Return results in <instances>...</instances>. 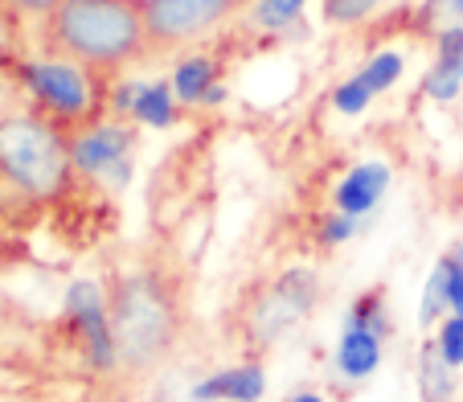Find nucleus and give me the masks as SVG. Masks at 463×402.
<instances>
[{"label":"nucleus","instance_id":"f8f14e48","mask_svg":"<svg viewBox=\"0 0 463 402\" xmlns=\"http://www.w3.org/2000/svg\"><path fill=\"white\" fill-rule=\"evenodd\" d=\"M377 361H382V337L373 329L349 324L341 337V349H336V369L345 378H353V382H361V378H369L377 369Z\"/></svg>","mask_w":463,"mask_h":402},{"label":"nucleus","instance_id":"9b49d317","mask_svg":"<svg viewBox=\"0 0 463 402\" xmlns=\"http://www.w3.org/2000/svg\"><path fill=\"white\" fill-rule=\"evenodd\" d=\"M385 185H390V168L385 165H357L341 185H336V193H333L336 210L361 218V214H369L377 201H382Z\"/></svg>","mask_w":463,"mask_h":402},{"label":"nucleus","instance_id":"1a4fd4ad","mask_svg":"<svg viewBox=\"0 0 463 402\" xmlns=\"http://www.w3.org/2000/svg\"><path fill=\"white\" fill-rule=\"evenodd\" d=\"M176 103L181 99L173 95V82H123L115 107L128 115H136L140 123H152V128H168L176 120Z\"/></svg>","mask_w":463,"mask_h":402},{"label":"nucleus","instance_id":"b1692460","mask_svg":"<svg viewBox=\"0 0 463 402\" xmlns=\"http://www.w3.org/2000/svg\"><path fill=\"white\" fill-rule=\"evenodd\" d=\"M291 402H320V398H316V394H296Z\"/></svg>","mask_w":463,"mask_h":402},{"label":"nucleus","instance_id":"2eb2a0df","mask_svg":"<svg viewBox=\"0 0 463 402\" xmlns=\"http://www.w3.org/2000/svg\"><path fill=\"white\" fill-rule=\"evenodd\" d=\"M307 0H254L250 9H246V17H250L254 29H267V34H275V29H288L291 21L304 13Z\"/></svg>","mask_w":463,"mask_h":402},{"label":"nucleus","instance_id":"0eeeda50","mask_svg":"<svg viewBox=\"0 0 463 402\" xmlns=\"http://www.w3.org/2000/svg\"><path fill=\"white\" fill-rule=\"evenodd\" d=\"M66 140H71L74 168L90 177H123L131 165V148H136L131 128H119V123H95V128L74 131Z\"/></svg>","mask_w":463,"mask_h":402},{"label":"nucleus","instance_id":"f257e3e1","mask_svg":"<svg viewBox=\"0 0 463 402\" xmlns=\"http://www.w3.org/2000/svg\"><path fill=\"white\" fill-rule=\"evenodd\" d=\"M45 50L115 79L148 58V0H58L45 13Z\"/></svg>","mask_w":463,"mask_h":402},{"label":"nucleus","instance_id":"f03ea898","mask_svg":"<svg viewBox=\"0 0 463 402\" xmlns=\"http://www.w3.org/2000/svg\"><path fill=\"white\" fill-rule=\"evenodd\" d=\"M107 312H111L115 361L136 378L152 374L181 341V288L160 267H140V272L119 275L107 292Z\"/></svg>","mask_w":463,"mask_h":402},{"label":"nucleus","instance_id":"39448f33","mask_svg":"<svg viewBox=\"0 0 463 402\" xmlns=\"http://www.w3.org/2000/svg\"><path fill=\"white\" fill-rule=\"evenodd\" d=\"M254 0H148V45L152 53H173L202 42L205 34L250 9Z\"/></svg>","mask_w":463,"mask_h":402},{"label":"nucleus","instance_id":"393cba45","mask_svg":"<svg viewBox=\"0 0 463 402\" xmlns=\"http://www.w3.org/2000/svg\"><path fill=\"white\" fill-rule=\"evenodd\" d=\"M0 58H5V34H0Z\"/></svg>","mask_w":463,"mask_h":402},{"label":"nucleus","instance_id":"412c9836","mask_svg":"<svg viewBox=\"0 0 463 402\" xmlns=\"http://www.w3.org/2000/svg\"><path fill=\"white\" fill-rule=\"evenodd\" d=\"M435 341H439V349H443V358L451 361V366H463V316H451Z\"/></svg>","mask_w":463,"mask_h":402},{"label":"nucleus","instance_id":"9d476101","mask_svg":"<svg viewBox=\"0 0 463 402\" xmlns=\"http://www.w3.org/2000/svg\"><path fill=\"white\" fill-rule=\"evenodd\" d=\"M262 390H267L262 366H234V369H222V374L205 378L193 390V398L197 402H259Z\"/></svg>","mask_w":463,"mask_h":402},{"label":"nucleus","instance_id":"20e7f679","mask_svg":"<svg viewBox=\"0 0 463 402\" xmlns=\"http://www.w3.org/2000/svg\"><path fill=\"white\" fill-rule=\"evenodd\" d=\"M21 82L37 99L42 115L58 131L74 136L95 123H103L107 111V79L71 58H33L21 66Z\"/></svg>","mask_w":463,"mask_h":402},{"label":"nucleus","instance_id":"dca6fc26","mask_svg":"<svg viewBox=\"0 0 463 402\" xmlns=\"http://www.w3.org/2000/svg\"><path fill=\"white\" fill-rule=\"evenodd\" d=\"M361 79H365V87L373 91V95H382V91H390L393 82L402 79V53H373V58L365 62V71H361Z\"/></svg>","mask_w":463,"mask_h":402},{"label":"nucleus","instance_id":"a878e982","mask_svg":"<svg viewBox=\"0 0 463 402\" xmlns=\"http://www.w3.org/2000/svg\"><path fill=\"white\" fill-rule=\"evenodd\" d=\"M128 402H152V398H128Z\"/></svg>","mask_w":463,"mask_h":402},{"label":"nucleus","instance_id":"4468645a","mask_svg":"<svg viewBox=\"0 0 463 402\" xmlns=\"http://www.w3.org/2000/svg\"><path fill=\"white\" fill-rule=\"evenodd\" d=\"M451 361L443 358L439 341L422 345V358H419V386H422V402H451L455 394V378H451Z\"/></svg>","mask_w":463,"mask_h":402},{"label":"nucleus","instance_id":"ddd939ff","mask_svg":"<svg viewBox=\"0 0 463 402\" xmlns=\"http://www.w3.org/2000/svg\"><path fill=\"white\" fill-rule=\"evenodd\" d=\"M168 82H173V95L181 103H205V95L218 87V62L210 53H189V58L176 62Z\"/></svg>","mask_w":463,"mask_h":402},{"label":"nucleus","instance_id":"5701e85b","mask_svg":"<svg viewBox=\"0 0 463 402\" xmlns=\"http://www.w3.org/2000/svg\"><path fill=\"white\" fill-rule=\"evenodd\" d=\"M17 13H33V17H45V13L58 5V0H9Z\"/></svg>","mask_w":463,"mask_h":402},{"label":"nucleus","instance_id":"a211bd4d","mask_svg":"<svg viewBox=\"0 0 463 402\" xmlns=\"http://www.w3.org/2000/svg\"><path fill=\"white\" fill-rule=\"evenodd\" d=\"M369 99H373V91L365 87V79H361V74H357V79H345L341 87L333 91V107H336V111H345V115H361L369 107Z\"/></svg>","mask_w":463,"mask_h":402},{"label":"nucleus","instance_id":"6ab92c4d","mask_svg":"<svg viewBox=\"0 0 463 402\" xmlns=\"http://www.w3.org/2000/svg\"><path fill=\"white\" fill-rule=\"evenodd\" d=\"M463 87V74H455L451 66H443V62H435V71L427 74V82H422V91H427L430 99H439V103H447V99H455Z\"/></svg>","mask_w":463,"mask_h":402},{"label":"nucleus","instance_id":"f3484780","mask_svg":"<svg viewBox=\"0 0 463 402\" xmlns=\"http://www.w3.org/2000/svg\"><path fill=\"white\" fill-rule=\"evenodd\" d=\"M447 308V263L439 259V267H435V275L427 280V292H422V324H435L439 321V312Z\"/></svg>","mask_w":463,"mask_h":402},{"label":"nucleus","instance_id":"6e6552de","mask_svg":"<svg viewBox=\"0 0 463 402\" xmlns=\"http://www.w3.org/2000/svg\"><path fill=\"white\" fill-rule=\"evenodd\" d=\"M66 308H71V321L82 329L87 337L90 361L103 369L119 366L115 361V337H111V312H107V296L95 288V283H74L71 296H66Z\"/></svg>","mask_w":463,"mask_h":402},{"label":"nucleus","instance_id":"4be33fe9","mask_svg":"<svg viewBox=\"0 0 463 402\" xmlns=\"http://www.w3.org/2000/svg\"><path fill=\"white\" fill-rule=\"evenodd\" d=\"M353 230H357V218H353V214H333V222L324 226V243H328V246H333V243H345Z\"/></svg>","mask_w":463,"mask_h":402},{"label":"nucleus","instance_id":"423d86ee","mask_svg":"<svg viewBox=\"0 0 463 402\" xmlns=\"http://www.w3.org/2000/svg\"><path fill=\"white\" fill-rule=\"evenodd\" d=\"M316 304V275L312 272H288L262 292L259 308H254V332L262 341H275L279 332H288L296 321H304Z\"/></svg>","mask_w":463,"mask_h":402},{"label":"nucleus","instance_id":"7ed1b4c3","mask_svg":"<svg viewBox=\"0 0 463 402\" xmlns=\"http://www.w3.org/2000/svg\"><path fill=\"white\" fill-rule=\"evenodd\" d=\"M74 173L71 140L45 115L0 120V177L29 197H53Z\"/></svg>","mask_w":463,"mask_h":402},{"label":"nucleus","instance_id":"aec40b11","mask_svg":"<svg viewBox=\"0 0 463 402\" xmlns=\"http://www.w3.org/2000/svg\"><path fill=\"white\" fill-rule=\"evenodd\" d=\"M377 9V0H324V17L333 25H353V21L369 17Z\"/></svg>","mask_w":463,"mask_h":402}]
</instances>
